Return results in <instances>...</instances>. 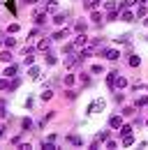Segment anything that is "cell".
I'll return each instance as SVG.
<instances>
[{
    "mask_svg": "<svg viewBox=\"0 0 148 150\" xmlns=\"http://www.w3.org/2000/svg\"><path fill=\"white\" fill-rule=\"evenodd\" d=\"M118 56H120V53H118L116 49H107V51H104V58H107V60H118Z\"/></svg>",
    "mask_w": 148,
    "mask_h": 150,
    "instance_id": "52a82bcc",
    "label": "cell"
},
{
    "mask_svg": "<svg viewBox=\"0 0 148 150\" xmlns=\"http://www.w3.org/2000/svg\"><path fill=\"white\" fill-rule=\"evenodd\" d=\"M116 74H118V72H111V74L107 76V86H109V88H113V83H116Z\"/></svg>",
    "mask_w": 148,
    "mask_h": 150,
    "instance_id": "9a60e30c",
    "label": "cell"
},
{
    "mask_svg": "<svg viewBox=\"0 0 148 150\" xmlns=\"http://www.w3.org/2000/svg\"><path fill=\"white\" fill-rule=\"evenodd\" d=\"M39 97H42L44 102H49V99L53 97V90H51V88H44V90H42V95H39Z\"/></svg>",
    "mask_w": 148,
    "mask_h": 150,
    "instance_id": "8fae6325",
    "label": "cell"
},
{
    "mask_svg": "<svg viewBox=\"0 0 148 150\" xmlns=\"http://www.w3.org/2000/svg\"><path fill=\"white\" fill-rule=\"evenodd\" d=\"M86 44H88V37H86L83 33H79L76 39H74V46H86Z\"/></svg>",
    "mask_w": 148,
    "mask_h": 150,
    "instance_id": "277c9868",
    "label": "cell"
},
{
    "mask_svg": "<svg viewBox=\"0 0 148 150\" xmlns=\"http://www.w3.org/2000/svg\"><path fill=\"white\" fill-rule=\"evenodd\" d=\"M53 21L58 23V25H60V23H65V14H56V16H53Z\"/></svg>",
    "mask_w": 148,
    "mask_h": 150,
    "instance_id": "cb8c5ba5",
    "label": "cell"
},
{
    "mask_svg": "<svg viewBox=\"0 0 148 150\" xmlns=\"http://www.w3.org/2000/svg\"><path fill=\"white\" fill-rule=\"evenodd\" d=\"M21 127H23V132H28L33 127V120H30V118H23V120H21Z\"/></svg>",
    "mask_w": 148,
    "mask_h": 150,
    "instance_id": "5bb4252c",
    "label": "cell"
},
{
    "mask_svg": "<svg viewBox=\"0 0 148 150\" xmlns=\"http://www.w3.org/2000/svg\"><path fill=\"white\" fill-rule=\"evenodd\" d=\"M51 2H53V0H51Z\"/></svg>",
    "mask_w": 148,
    "mask_h": 150,
    "instance_id": "7bdbcfd3",
    "label": "cell"
},
{
    "mask_svg": "<svg viewBox=\"0 0 148 150\" xmlns=\"http://www.w3.org/2000/svg\"><path fill=\"white\" fill-rule=\"evenodd\" d=\"M18 28H21V25H18V23H12V25H9V28H7V30H9V33H18Z\"/></svg>",
    "mask_w": 148,
    "mask_h": 150,
    "instance_id": "83f0119b",
    "label": "cell"
},
{
    "mask_svg": "<svg viewBox=\"0 0 148 150\" xmlns=\"http://www.w3.org/2000/svg\"><path fill=\"white\" fill-rule=\"evenodd\" d=\"M51 42H53L51 37H44V39H39V42H37V51H49Z\"/></svg>",
    "mask_w": 148,
    "mask_h": 150,
    "instance_id": "7a4b0ae2",
    "label": "cell"
},
{
    "mask_svg": "<svg viewBox=\"0 0 148 150\" xmlns=\"http://www.w3.org/2000/svg\"><path fill=\"white\" fill-rule=\"evenodd\" d=\"M123 21H125V23H132V21H134V14H132V12H123Z\"/></svg>",
    "mask_w": 148,
    "mask_h": 150,
    "instance_id": "ac0fdd59",
    "label": "cell"
},
{
    "mask_svg": "<svg viewBox=\"0 0 148 150\" xmlns=\"http://www.w3.org/2000/svg\"><path fill=\"white\" fill-rule=\"evenodd\" d=\"M146 125H148V120H146Z\"/></svg>",
    "mask_w": 148,
    "mask_h": 150,
    "instance_id": "b9f144b4",
    "label": "cell"
},
{
    "mask_svg": "<svg viewBox=\"0 0 148 150\" xmlns=\"http://www.w3.org/2000/svg\"><path fill=\"white\" fill-rule=\"evenodd\" d=\"M0 60H2V62H12V53H9V51H2V53H0Z\"/></svg>",
    "mask_w": 148,
    "mask_h": 150,
    "instance_id": "e0dca14e",
    "label": "cell"
},
{
    "mask_svg": "<svg viewBox=\"0 0 148 150\" xmlns=\"http://www.w3.org/2000/svg\"><path fill=\"white\" fill-rule=\"evenodd\" d=\"M33 21H35L37 25H42V23L46 21V14H44V12H35V14H33Z\"/></svg>",
    "mask_w": 148,
    "mask_h": 150,
    "instance_id": "8992f818",
    "label": "cell"
},
{
    "mask_svg": "<svg viewBox=\"0 0 148 150\" xmlns=\"http://www.w3.org/2000/svg\"><path fill=\"white\" fill-rule=\"evenodd\" d=\"M92 56V46H86L83 51H81V58H90Z\"/></svg>",
    "mask_w": 148,
    "mask_h": 150,
    "instance_id": "ffe728a7",
    "label": "cell"
},
{
    "mask_svg": "<svg viewBox=\"0 0 148 150\" xmlns=\"http://www.w3.org/2000/svg\"><path fill=\"white\" fill-rule=\"evenodd\" d=\"M67 141H70L72 146H81V143H83V141H81V136H76V134H70V136H67Z\"/></svg>",
    "mask_w": 148,
    "mask_h": 150,
    "instance_id": "7c38bea8",
    "label": "cell"
},
{
    "mask_svg": "<svg viewBox=\"0 0 148 150\" xmlns=\"http://www.w3.org/2000/svg\"><path fill=\"white\" fill-rule=\"evenodd\" d=\"M5 136V125H0V139Z\"/></svg>",
    "mask_w": 148,
    "mask_h": 150,
    "instance_id": "8d00e7d4",
    "label": "cell"
},
{
    "mask_svg": "<svg viewBox=\"0 0 148 150\" xmlns=\"http://www.w3.org/2000/svg\"><path fill=\"white\" fill-rule=\"evenodd\" d=\"M37 35H39V30H35V28H33V30H30V35H28V37H30V39H35Z\"/></svg>",
    "mask_w": 148,
    "mask_h": 150,
    "instance_id": "836d02e7",
    "label": "cell"
},
{
    "mask_svg": "<svg viewBox=\"0 0 148 150\" xmlns=\"http://www.w3.org/2000/svg\"><path fill=\"white\" fill-rule=\"evenodd\" d=\"M134 2H137V0H125V2H123V5H120V7H132V5H134Z\"/></svg>",
    "mask_w": 148,
    "mask_h": 150,
    "instance_id": "d6a6232c",
    "label": "cell"
},
{
    "mask_svg": "<svg viewBox=\"0 0 148 150\" xmlns=\"http://www.w3.org/2000/svg\"><path fill=\"white\" fill-rule=\"evenodd\" d=\"M67 35H70V30H67V28H65V30H58V33H53V42H60V39H65L67 37Z\"/></svg>",
    "mask_w": 148,
    "mask_h": 150,
    "instance_id": "5b68a950",
    "label": "cell"
},
{
    "mask_svg": "<svg viewBox=\"0 0 148 150\" xmlns=\"http://www.w3.org/2000/svg\"><path fill=\"white\" fill-rule=\"evenodd\" d=\"M83 5H86V9H95V7L100 5V0H86Z\"/></svg>",
    "mask_w": 148,
    "mask_h": 150,
    "instance_id": "2e32d148",
    "label": "cell"
},
{
    "mask_svg": "<svg viewBox=\"0 0 148 150\" xmlns=\"http://www.w3.org/2000/svg\"><path fill=\"white\" fill-rule=\"evenodd\" d=\"M123 113H125V115H130V113H134V106H125V109H123Z\"/></svg>",
    "mask_w": 148,
    "mask_h": 150,
    "instance_id": "1f68e13d",
    "label": "cell"
},
{
    "mask_svg": "<svg viewBox=\"0 0 148 150\" xmlns=\"http://www.w3.org/2000/svg\"><path fill=\"white\" fill-rule=\"evenodd\" d=\"M146 12H148V9H146V7H144V5H141V7H139V12H137V14H139V16H141V19H144V16H146Z\"/></svg>",
    "mask_w": 148,
    "mask_h": 150,
    "instance_id": "f546056e",
    "label": "cell"
},
{
    "mask_svg": "<svg viewBox=\"0 0 148 150\" xmlns=\"http://www.w3.org/2000/svg\"><path fill=\"white\" fill-rule=\"evenodd\" d=\"M30 76H33V79H42V74H39V67H30Z\"/></svg>",
    "mask_w": 148,
    "mask_h": 150,
    "instance_id": "7402d4cb",
    "label": "cell"
},
{
    "mask_svg": "<svg viewBox=\"0 0 148 150\" xmlns=\"http://www.w3.org/2000/svg\"><path fill=\"white\" fill-rule=\"evenodd\" d=\"M18 72V65H9L7 69H5V76H14Z\"/></svg>",
    "mask_w": 148,
    "mask_h": 150,
    "instance_id": "4fadbf2b",
    "label": "cell"
},
{
    "mask_svg": "<svg viewBox=\"0 0 148 150\" xmlns=\"http://www.w3.org/2000/svg\"><path fill=\"white\" fill-rule=\"evenodd\" d=\"M104 106H107V99H102V97H100V99H95V102L88 104V113H100Z\"/></svg>",
    "mask_w": 148,
    "mask_h": 150,
    "instance_id": "6da1fadb",
    "label": "cell"
},
{
    "mask_svg": "<svg viewBox=\"0 0 148 150\" xmlns=\"http://www.w3.org/2000/svg\"><path fill=\"white\" fill-rule=\"evenodd\" d=\"M116 42H118V44H127V42H130V35H118Z\"/></svg>",
    "mask_w": 148,
    "mask_h": 150,
    "instance_id": "44dd1931",
    "label": "cell"
},
{
    "mask_svg": "<svg viewBox=\"0 0 148 150\" xmlns=\"http://www.w3.org/2000/svg\"><path fill=\"white\" fill-rule=\"evenodd\" d=\"M83 28H86V23H83V21H79V23H76V30H79V33H83Z\"/></svg>",
    "mask_w": 148,
    "mask_h": 150,
    "instance_id": "4dcf8cb0",
    "label": "cell"
},
{
    "mask_svg": "<svg viewBox=\"0 0 148 150\" xmlns=\"http://www.w3.org/2000/svg\"><path fill=\"white\" fill-rule=\"evenodd\" d=\"M123 125V118L120 115H113V118H109V127H113V129H118Z\"/></svg>",
    "mask_w": 148,
    "mask_h": 150,
    "instance_id": "3957f363",
    "label": "cell"
},
{
    "mask_svg": "<svg viewBox=\"0 0 148 150\" xmlns=\"http://www.w3.org/2000/svg\"><path fill=\"white\" fill-rule=\"evenodd\" d=\"M18 86H21V79H14V81L9 83V90H14V88H18Z\"/></svg>",
    "mask_w": 148,
    "mask_h": 150,
    "instance_id": "484cf974",
    "label": "cell"
},
{
    "mask_svg": "<svg viewBox=\"0 0 148 150\" xmlns=\"http://www.w3.org/2000/svg\"><path fill=\"white\" fill-rule=\"evenodd\" d=\"M113 86H116V88H120V90H123V88H125V86H127V79H125V76H116V83H113Z\"/></svg>",
    "mask_w": 148,
    "mask_h": 150,
    "instance_id": "30bf717a",
    "label": "cell"
},
{
    "mask_svg": "<svg viewBox=\"0 0 148 150\" xmlns=\"http://www.w3.org/2000/svg\"><path fill=\"white\" fill-rule=\"evenodd\" d=\"M46 62H49V65H56V58L49 53V56H46Z\"/></svg>",
    "mask_w": 148,
    "mask_h": 150,
    "instance_id": "e575fe53",
    "label": "cell"
},
{
    "mask_svg": "<svg viewBox=\"0 0 148 150\" xmlns=\"http://www.w3.org/2000/svg\"><path fill=\"white\" fill-rule=\"evenodd\" d=\"M109 139V132H100V136H97V141H107Z\"/></svg>",
    "mask_w": 148,
    "mask_h": 150,
    "instance_id": "4316f807",
    "label": "cell"
},
{
    "mask_svg": "<svg viewBox=\"0 0 148 150\" xmlns=\"http://www.w3.org/2000/svg\"><path fill=\"white\" fill-rule=\"evenodd\" d=\"M74 79H76V76H74V74H70V76H65V83H67V86H72V83H74Z\"/></svg>",
    "mask_w": 148,
    "mask_h": 150,
    "instance_id": "f1b7e54d",
    "label": "cell"
},
{
    "mask_svg": "<svg viewBox=\"0 0 148 150\" xmlns=\"http://www.w3.org/2000/svg\"><path fill=\"white\" fill-rule=\"evenodd\" d=\"M144 25H146V28H148V19H144Z\"/></svg>",
    "mask_w": 148,
    "mask_h": 150,
    "instance_id": "f35d334b",
    "label": "cell"
},
{
    "mask_svg": "<svg viewBox=\"0 0 148 150\" xmlns=\"http://www.w3.org/2000/svg\"><path fill=\"white\" fill-rule=\"evenodd\" d=\"M102 72H104V67H102V65H92L90 74H102Z\"/></svg>",
    "mask_w": 148,
    "mask_h": 150,
    "instance_id": "603a6c76",
    "label": "cell"
},
{
    "mask_svg": "<svg viewBox=\"0 0 148 150\" xmlns=\"http://www.w3.org/2000/svg\"><path fill=\"white\" fill-rule=\"evenodd\" d=\"M0 42H2V37H0Z\"/></svg>",
    "mask_w": 148,
    "mask_h": 150,
    "instance_id": "60d3db41",
    "label": "cell"
},
{
    "mask_svg": "<svg viewBox=\"0 0 148 150\" xmlns=\"http://www.w3.org/2000/svg\"><path fill=\"white\" fill-rule=\"evenodd\" d=\"M90 21H92V23H102V14H100V12H92Z\"/></svg>",
    "mask_w": 148,
    "mask_h": 150,
    "instance_id": "d6986e66",
    "label": "cell"
},
{
    "mask_svg": "<svg viewBox=\"0 0 148 150\" xmlns=\"http://www.w3.org/2000/svg\"><path fill=\"white\" fill-rule=\"evenodd\" d=\"M26 2H28V5H35V2H37V0H26Z\"/></svg>",
    "mask_w": 148,
    "mask_h": 150,
    "instance_id": "74e56055",
    "label": "cell"
},
{
    "mask_svg": "<svg viewBox=\"0 0 148 150\" xmlns=\"http://www.w3.org/2000/svg\"><path fill=\"white\" fill-rule=\"evenodd\" d=\"M139 2H144V5H148V0H139Z\"/></svg>",
    "mask_w": 148,
    "mask_h": 150,
    "instance_id": "ab89813d",
    "label": "cell"
},
{
    "mask_svg": "<svg viewBox=\"0 0 148 150\" xmlns=\"http://www.w3.org/2000/svg\"><path fill=\"white\" fill-rule=\"evenodd\" d=\"M0 88H9V83H7L5 79H0Z\"/></svg>",
    "mask_w": 148,
    "mask_h": 150,
    "instance_id": "d590c367",
    "label": "cell"
},
{
    "mask_svg": "<svg viewBox=\"0 0 148 150\" xmlns=\"http://www.w3.org/2000/svg\"><path fill=\"white\" fill-rule=\"evenodd\" d=\"M5 44H7V46H16V39L14 37H5Z\"/></svg>",
    "mask_w": 148,
    "mask_h": 150,
    "instance_id": "d4e9b609",
    "label": "cell"
},
{
    "mask_svg": "<svg viewBox=\"0 0 148 150\" xmlns=\"http://www.w3.org/2000/svg\"><path fill=\"white\" fill-rule=\"evenodd\" d=\"M127 65L130 67H139V65H141V58L139 56H127Z\"/></svg>",
    "mask_w": 148,
    "mask_h": 150,
    "instance_id": "ba28073f",
    "label": "cell"
},
{
    "mask_svg": "<svg viewBox=\"0 0 148 150\" xmlns=\"http://www.w3.org/2000/svg\"><path fill=\"white\" fill-rule=\"evenodd\" d=\"M132 143H134V136H132V132H130V134H123V146H125V148H130Z\"/></svg>",
    "mask_w": 148,
    "mask_h": 150,
    "instance_id": "9c48e42d",
    "label": "cell"
}]
</instances>
